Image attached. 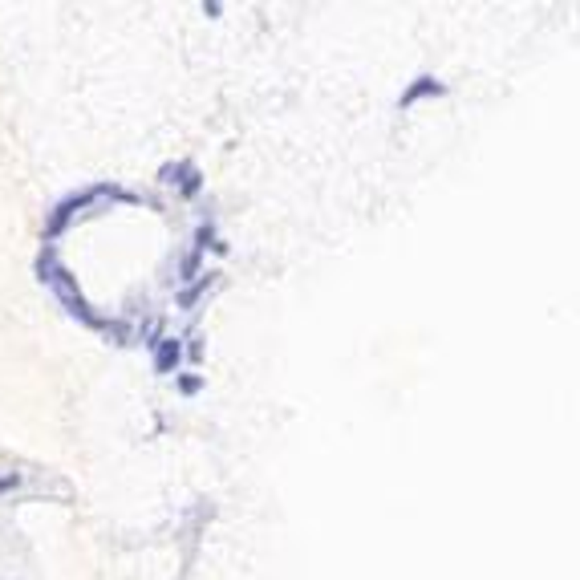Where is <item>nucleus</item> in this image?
<instances>
[{
    "label": "nucleus",
    "mask_w": 580,
    "mask_h": 580,
    "mask_svg": "<svg viewBox=\"0 0 580 580\" xmlns=\"http://www.w3.org/2000/svg\"><path fill=\"white\" fill-rule=\"evenodd\" d=\"M443 89H446V86H439L434 78H418L414 86H410L406 93H402V106H414L418 97H426V93H443Z\"/></svg>",
    "instance_id": "nucleus-1"
},
{
    "label": "nucleus",
    "mask_w": 580,
    "mask_h": 580,
    "mask_svg": "<svg viewBox=\"0 0 580 580\" xmlns=\"http://www.w3.org/2000/svg\"><path fill=\"white\" fill-rule=\"evenodd\" d=\"M171 361L178 365V345H175V341H167V345H163V349L154 353V365H159V369H167Z\"/></svg>",
    "instance_id": "nucleus-2"
}]
</instances>
